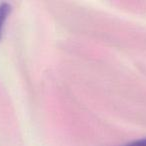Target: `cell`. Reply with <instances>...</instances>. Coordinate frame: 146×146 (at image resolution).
<instances>
[{
    "instance_id": "obj_2",
    "label": "cell",
    "mask_w": 146,
    "mask_h": 146,
    "mask_svg": "<svg viewBox=\"0 0 146 146\" xmlns=\"http://www.w3.org/2000/svg\"><path fill=\"white\" fill-rule=\"evenodd\" d=\"M123 146H146V137L138 140H134V141L129 142V143L125 144Z\"/></svg>"
},
{
    "instance_id": "obj_1",
    "label": "cell",
    "mask_w": 146,
    "mask_h": 146,
    "mask_svg": "<svg viewBox=\"0 0 146 146\" xmlns=\"http://www.w3.org/2000/svg\"><path fill=\"white\" fill-rule=\"evenodd\" d=\"M11 10H12V7L8 2L0 3V40H1V37H2V32L5 22H6L8 16L10 15Z\"/></svg>"
}]
</instances>
